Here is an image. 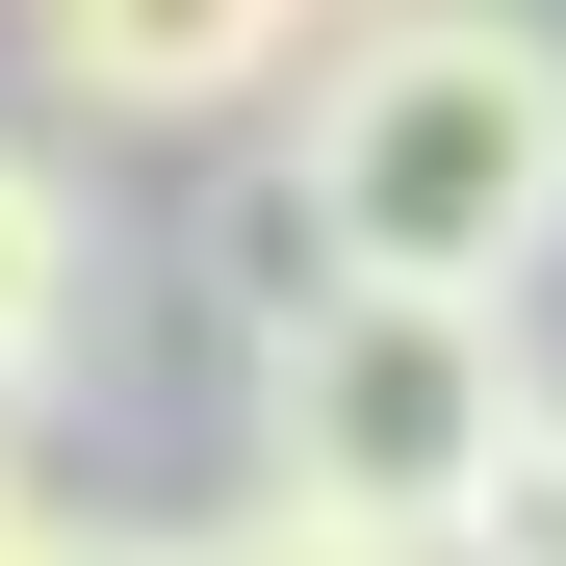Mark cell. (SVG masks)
<instances>
[{
  "label": "cell",
  "mask_w": 566,
  "mask_h": 566,
  "mask_svg": "<svg viewBox=\"0 0 566 566\" xmlns=\"http://www.w3.org/2000/svg\"><path fill=\"white\" fill-rule=\"evenodd\" d=\"M283 155L335 207V283H541L566 258V27L541 0H360L283 77Z\"/></svg>",
  "instance_id": "cell-1"
},
{
  "label": "cell",
  "mask_w": 566,
  "mask_h": 566,
  "mask_svg": "<svg viewBox=\"0 0 566 566\" xmlns=\"http://www.w3.org/2000/svg\"><path fill=\"white\" fill-rule=\"evenodd\" d=\"M232 387H258V490L438 541L515 463V412H541V283H310Z\"/></svg>",
  "instance_id": "cell-2"
},
{
  "label": "cell",
  "mask_w": 566,
  "mask_h": 566,
  "mask_svg": "<svg viewBox=\"0 0 566 566\" xmlns=\"http://www.w3.org/2000/svg\"><path fill=\"white\" fill-rule=\"evenodd\" d=\"M283 77H310L283 0H27V129L207 155V129H283Z\"/></svg>",
  "instance_id": "cell-3"
},
{
  "label": "cell",
  "mask_w": 566,
  "mask_h": 566,
  "mask_svg": "<svg viewBox=\"0 0 566 566\" xmlns=\"http://www.w3.org/2000/svg\"><path fill=\"white\" fill-rule=\"evenodd\" d=\"M104 360V180L77 129H0V412H52Z\"/></svg>",
  "instance_id": "cell-4"
},
{
  "label": "cell",
  "mask_w": 566,
  "mask_h": 566,
  "mask_svg": "<svg viewBox=\"0 0 566 566\" xmlns=\"http://www.w3.org/2000/svg\"><path fill=\"white\" fill-rule=\"evenodd\" d=\"M310 283H335V207H310V155H283V129H207V180H180V310L258 360L283 310H310Z\"/></svg>",
  "instance_id": "cell-5"
},
{
  "label": "cell",
  "mask_w": 566,
  "mask_h": 566,
  "mask_svg": "<svg viewBox=\"0 0 566 566\" xmlns=\"http://www.w3.org/2000/svg\"><path fill=\"white\" fill-rule=\"evenodd\" d=\"M155 566H438V541H387V515H310V490H258V463H232L207 515H155Z\"/></svg>",
  "instance_id": "cell-6"
},
{
  "label": "cell",
  "mask_w": 566,
  "mask_h": 566,
  "mask_svg": "<svg viewBox=\"0 0 566 566\" xmlns=\"http://www.w3.org/2000/svg\"><path fill=\"white\" fill-rule=\"evenodd\" d=\"M438 566H566V387L515 412V463H490V490L438 515Z\"/></svg>",
  "instance_id": "cell-7"
},
{
  "label": "cell",
  "mask_w": 566,
  "mask_h": 566,
  "mask_svg": "<svg viewBox=\"0 0 566 566\" xmlns=\"http://www.w3.org/2000/svg\"><path fill=\"white\" fill-rule=\"evenodd\" d=\"M52 515H77V490H52V463H27V412H0V566H27Z\"/></svg>",
  "instance_id": "cell-8"
},
{
  "label": "cell",
  "mask_w": 566,
  "mask_h": 566,
  "mask_svg": "<svg viewBox=\"0 0 566 566\" xmlns=\"http://www.w3.org/2000/svg\"><path fill=\"white\" fill-rule=\"evenodd\" d=\"M27 566H155V515H52V541H27Z\"/></svg>",
  "instance_id": "cell-9"
},
{
  "label": "cell",
  "mask_w": 566,
  "mask_h": 566,
  "mask_svg": "<svg viewBox=\"0 0 566 566\" xmlns=\"http://www.w3.org/2000/svg\"><path fill=\"white\" fill-rule=\"evenodd\" d=\"M283 27H360V0H283Z\"/></svg>",
  "instance_id": "cell-10"
}]
</instances>
